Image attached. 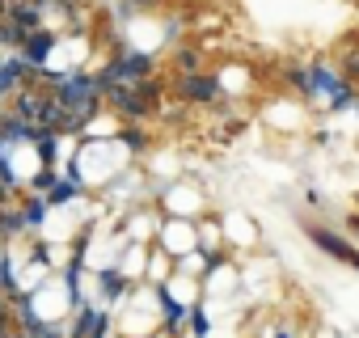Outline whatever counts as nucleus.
<instances>
[{
    "instance_id": "f257e3e1",
    "label": "nucleus",
    "mask_w": 359,
    "mask_h": 338,
    "mask_svg": "<svg viewBox=\"0 0 359 338\" xmlns=\"http://www.w3.org/2000/svg\"><path fill=\"white\" fill-rule=\"evenodd\" d=\"M127 161V144H89L81 156H76V174L89 182V187H97V182H106L114 169Z\"/></svg>"
},
{
    "instance_id": "f03ea898",
    "label": "nucleus",
    "mask_w": 359,
    "mask_h": 338,
    "mask_svg": "<svg viewBox=\"0 0 359 338\" xmlns=\"http://www.w3.org/2000/svg\"><path fill=\"white\" fill-rule=\"evenodd\" d=\"M68 300H72V292H68L64 279H51V283H39L34 288V313L43 321H60L68 313Z\"/></svg>"
},
{
    "instance_id": "7ed1b4c3",
    "label": "nucleus",
    "mask_w": 359,
    "mask_h": 338,
    "mask_svg": "<svg viewBox=\"0 0 359 338\" xmlns=\"http://www.w3.org/2000/svg\"><path fill=\"white\" fill-rule=\"evenodd\" d=\"M76 220H81V208H76V203H60V208H51L47 220H43L47 241H60V245H64V241L76 233Z\"/></svg>"
},
{
    "instance_id": "20e7f679",
    "label": "nucleus",
    "mask_w": 359,
    "mask_h": 338,
    "mask_svg": "<svg viewBox=\"0 0 359 338\" xmlns=\"http://www.w3.org/2000/svg\"><path fill=\"white\" fill-rule=\"evenodd\" d=\"M85 55H89V43H85V39H68V43L51 47V55H47V68H51V72H64V68L81 64Z\"/></svg>"
},
{
    "instance_id": "39448f33",
    "label": "nucleus",
    "mask_w": 359,
    "mask_h": 338,
    "mask_svg": "<svg viewBox=\"0 0 359 338\" xmlns=\"http://www.w3.org/2000/svg\"><path fill=\"white\" fill-rule=\"evenodd\" d=\"M309 237L325 250V254H334V258H342V262H351L355 258V245L351 241H342L338 233H330V229H309Z\"/></svg>"
},
{
    "instance_id": "423d86ee",
    "label": "nucleus",
    "mask_w": 359,
    "mask_h": 338,
    "mask_svg": "<svg viewBox=\"0 0 359 338\" xmlns=\"http://www.w3.org/2000/svg\"><path fill=\"white\" fill-rule=\"evenodd\" d=\"M9 165H13V174H18V178H34V174H39V152H34L30 144H22V148H13Z\"/></svg>"
},
{
    "instance_id": "0eeeda50",
    "label": "nucleus",
    "mask_w": 359,
    "mask_h": 338,
    "mask_svg": "<svg viewBox=\"0 0 359 338\" xmlns=\"http://www.w3.org/2000/svg\"><path fill=\"white\" fill-rule=\"evenodd\" d=\"M165 245H169V250H191L195 237H191L187 224H173V229H165Z\"/></svg>"
},
{
    "instance_id": "6e6552de",
    "label": "nucleus",
    "mask_w": 359,
    "mask_h": 338,
    "mask_svg": "<svg viewBox=\"0 0 359 338\" xmlns=\"http://www.w3.org/2000/svg\"><path fill=\"white\" fill-rule=\"evenodd\" d=\"M156 325V313H131V317H123V330L127 334H148Z\"/></svg>"
},
{
    "instance_id": "1a4fd4ad",
    "label": "nucleus",
    "mask_w": 359,
    "mask_h": 338,
    "mask_svg": "<svg viewBox=\"0 0 359 338\" xmlns=\"http://www.w3.org/2000/svg\"><path fill=\"white\" fill-rule=\"evenodd\" d=\"M39 283H47V266H39V262H34V266H22V275H18V288H30V292H34Z\"/></svg>"
},
{
    "instance_id": "9d476101",
    "label": "nucleus",
    "mask_w": 359,
    "mask_h": 338,
    "mask_svg": "<svg viewBox=\"0 0 359 338\" xmlns=\"http://www.w3.org/2000/svg\"><path fill=\"white\" fill-rule=\"evenodd\" d=\"M169 208H173V212H195L199 199H195L191 191H173V195H169Z\"/></svg>"
},
{
    "instance_id": "9b49d317",
    "label": "nucleus",
    "mask_w": 359,
    "mask_h": 338,
    "mask_svg": "<svg viewBox=\"0 0 359 338\" xmlns=\"http://www.w3.org/2000/svg\"><path fill=\"white\" fill-rule=\"evenodd\" d=\"M140 271H144V250H131L123 258V275H140Z\"/></svg>"
},
{
    "instance_id": "f8f14e48",
    "label": "nucleus",
    "mask_w": 359,
    "mask_h": 338,
    "mask_svg": "<svg viewBox=\"0 0 359 338\" xmlns=\"http://www.w3.org/2000/svg\"><path fill=\"white\" fill-rule=\"evenodd\" d=\"M148 229H152V220H148V216H140V220H135V224H131V233H135V237H144V233H148Z\"/></svg>"
},
{
    "instance_id": "ddd939ff",
    "label": "nucleus",
    "mask_w": 359,
    "mask_h": 338,
    "mask_svg": "<svg viewBox=\"0 0 359 338\" xmlns=\"http://www.w3.org/2000/svg\"><path fill=\"white\" fill-rule=\"evenodd\" d=\"M110 127H114V123H110V119H97V123H93V127H89V135H102V131H110Z\"/></svg>"
},
{
    "instance_id": "4468645a",
    "label": "nucleus",
    "mask_w": 359,
    "mask_h": 338,
    "mask_svg": "<svg viewBox=\"0 0 359 338\" xmlns=\"http://www.w3.org/2000/svg\"><path fill=\"white\" fill-rule=\"evenodd\" d=\"M351 233H359V216H355V220H351Z\"/></svg>"
},
{
    "instance_id": "2eb2a0df",
    "label": "nucleus",
    "mask_w": 359,
    "mask_h": 338,
    "mask_svg": "<svg viewBox=\"0 0 359 338\" xmlns=\"http://www.w3.org/2000/svg\"><path fill=\"white\" fill-rule=\"evenodd\" d=\"M351 266H359V250H355V258H351Z\"/></svg>"
},
{
    "instance_id": "dca6fc26",
    "label": "nucleus",
    "mask_w": 359,
    "mask_h": 338,
    "mask_svg": "<svg viewBox=\"0 0 359 338\" xmlns=\"http://www.w3.org/2000/svg\"><path fill=\"white\" fill-rule=\"evenodd\" d=\"M275 338H287V334H275Z\"/></svg>"
},
{
    "instance_id": "f3484780",
    "label": "nucleus",
    "mask_w": 359,
    "mask_h": 338,
    "mask_svg": "<svg viewBox=\"0 0 359 338\" xmlns=\"http://www.w3.org/2000/svg\"><path fill=\"white\" fill-rule=\"evenodd\" d=\"M355 203H359V195H355Z\"/></svg>"
}]
</instances>
